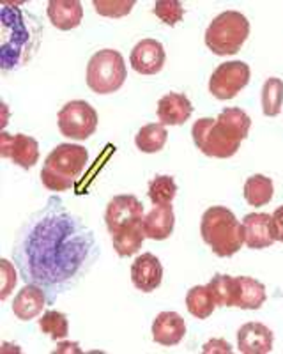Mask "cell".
<instances>
[{"mask_svg": "<svg viewBox=\"0 0 283 354\" xmlns=\"http://www.w3.org/2000/svg\"><path fill=\"white\" fill-rule=\"evenodd\" d=\"M12 257L25 282L39 286L55 298L92 266L97 257L96 239L61 201L50 198L20 230Z\"/></svg>", "mask_w": 283, "mask_h": 354, "instance_id": "obj_1", "label": "cell"}, {"mask_svg": "<svg viewBox=\"0 0 283 354\" xmlns=\"http://www.w3.org/2000/svg\"><path fill=\"white\" fill-rule=\"evenodd\" d=\"M2 69L17 68L23 64L34 55V52L39 46V27L34 21H28L23 17V12L17 8H9L4 4L2 8Z\"/></svg>", "mask_w": 283, "mask_h": 354, "instance_id": "obj_2", "label": "cell"}, {"mask_svg": "<svg viewBox=\"0 0 283 354\" xmlns=\"http://www.w3.org/2000/svg\"><path fill=\"white\" fill-rule=\"evenodd\" d=\"M200 234L213 254L222 259L235 255L244 245L243 227L235 214L223 205H213L204 213Z\"/></svg>", "mask_w": 283, "mask_h": 354, "instance_id": "obj_3", "label": "cell"}, {"mask_svg": "<svg viewBox=\"0 0 283 354\" xmlns=\"http://www.w3.org/2000/svg\"><path fill=\"white\" fill-rule=\"evenodd\" d=\"M89 161V151L78 144H61L48 154L41 170V183L50 192L75 188Z\"/></svg>", "mask_w": 283, "mask_h": 354, "instance_id": "obj_4", "label": "cell"}, {"mask_svg": "<svg viewBox=\"0 0 283 354\" xmlns=\"http://www.w3.org/2000/svg\"><path fill=\"white\" fill-rule=\"evenodd\" d=\"M250 36V21L239 11H225L211 21L206 30L207 48L215 55H234Z\"/></svg>", "mask_w": 283, "mask_h": 354, "instance_id": "obj_5", "label": "cell"}, {"mask_svg": "<svg viewBox=\"0 0 283 354\" xmlns=\"http://www.w3.org/2000/svg\"><path fill=\"white\" fill-rule=\"evenodd\" d=\"M128 78L124 57L117 50L105 48L94 53L87 64V85L96 94H113L124 85Z\"/></svg>", "mask_w": 283, "mask_h": 354, "instance_id": "obj_6", "label": "cell"}, {"mask_svg": "<svg viewBox=\"0 0 283 354\" xmlns=\"http://www.w3.org/2000/svg\"><path fill=\"white\" fill-rule=\"evenodd\" d=\"M59 129L66 138L71 140H87L96 133L97 112L87 101H69L57 115Z\"/></svg>", "mask_w": 283, "mask_h": 354, "instance_id": "obj_7", "label": "cell"}, {"mask_svg": "<svg viewBox=\"0 0 283 354\" xmlns=\"http://www.w3.org/2000/svg\"><path fill=\"white\" fill-rule=\"evenodd\" d=\"M250 66L241 61L223 62L209 78V93L216 100H232L250 84Z\"/></svg>", "mask_w": 283, "mask_h": 354, "instance_id": "obj_8", "label": "cell"}, {"mask_svg": "<svg viewBox=\"0 0 283 354\" xmlns=\"http://www.w3.org/2000/svg\"><path fill=\"white\" fill-rule=\"evenodd\" d=\"M191 137L200 153L209 158H219V160L234 156L241 145L223 137L222 131L216 128V119H211V117H204L195 122L191 128Z\"/></svg>", "mask_w": 283, "mask_h": 354, "instance_id": "obj_9", "label": "cell"}, {"mask_svg": "<svg viewBox=\"0 0 283 354\" xmlns=\"http://www.w3.org/2000/svg\"><path fill=\"white\" fill-rule=\"evenodd\" d=\"M144 204L135 195H117L108 202L105 211V223L110 234L117 232L144 220Z\"/></svg>", "mask_w": 283, "mask_h": 354, "instance_id": "obj_10", "label": "cell"}, {"mask_svg": "<svg viewBox=\"0 0 283 354\" xmlns=\"http://www.w3.org/2000/svg\"><path fill=\"white\" fill-rule=\"evenodd\" d=\"M244 245L251 250L269 248L276 243L273 216L266 213H250L241 221Z\"/></svg>", "mask_w": 283, "mask_h": 354, "instance_id": "obj_11", "label": "cell"}, {"mask_svg": "<svg viewBox=\"0 0 283 354\" xmlns=\"http://www.w3.org/2000/svg\"><path fill=\"white\" fill-rule=\"evenodd\" d=\"M166 53L163 44L156 39H142L131 50L130 64L140 75H156L163 69Z\"/></svg>", "mask_w": 283, "mask_h": 354, "instance_id": "obj_12", "label": "cell"}, {"mask_svg": "<svg viewBox=\"0 0 283 354\" xmlns=\"http://www.w3.org/2000/svg\"><path fill=\"white\" fill-rule=\"evenodd\" d=\"M163 266L153 254H142L131 264V282L142 292H153L162 286Z\"/></svg>", "mask_w": 283, "mask_h": 354, "instance_id": "obj_13", "label": "cell"}, {"mask_svg": "<svg viewBox=\"0 0 283 354\" xmlns=\"http://www.w3.org/2000/svg\"><path fill=\"white\" fill-rule=\"evenodd\" d=\"M275 335L262 322H246L237 331V349L244 354H267L273 351Z\"/></svg>", "mask_w": 283, "mask_h": 354, "instance_id": "obj_14", "label": "cell"}, {"mask_svg": "<svg viewBox=\"0 0 283 354\" xmlns=\"http://www.w3.org/2000/svg\"><path fill=\"white\" fill-rule=\"evenodd\" d=\"M184 335H186V324L177 312H162L156 315L153 322L154 342L159 346L172 347L181 344Z\"/></svg>", "mask_w": 283, "mask_h": 354, "instance_id": "obj_15", "label": "cell"}, {"mask_svg": "<svg viewBox=\"0 0 283 354\" xmlns=\"http://www.w3.org/2000/svg\"><path fill=\"white\" fill-rule=\"evenodd\" d=\"M193 113V105L188 96L179 93H168L158 101V119L163 126H181Z\"/></svg>", "mask_w": 283, "mask_h": 354, "instance_id": "obj_16", "label": "cell"}, {"mask_svg": "<svg viewBox=\"0 0 283 354\" xmlns=\"http://www.w3.org/2000/svg\"><path fill=\"white\" fill-rule=\"evenodd\" d=\"M174 225L175 214L170 204L154 205L142 220V229L146 238L154 239V241H163L170 238V234L174 232Z\"/></svg>", "mask_w": 283, "mask_h": 354, "instance_id": "obj_17", "label": "cell"}, {"mask_svg": "<svg viewBox=\"0 0 283 354\" xmlns=\"http://www.w3.org/2000/svg\"><path fill=\"white\" fill-rule=\"evenodd\" d=\"M46 305V292L39 286L27 283L12 301V314L20 321H30L43 312Z\"/></svg>", "mask_w": 283, "mask_h": 354, "instance_id": "obj_18", "label": "cell"}, {"mask_svg": "<svg viewBox=\"0 0 283 354\" xmlns=\"http://www.w3.org/2000/svg\"><path fill=\"white\" fill-rule=\"evenodd\" d=\"M266 287L250 277H234V306L243 310H259L266 303Z\"/></svg>", "mask_w": 283, "mask_h": 354, "instance_id": "obj_19", "label": "cell"}, {"mask_svg": "<svg viewBox=\"0 0 283 354\" xmlns=\"http://www.w3.org/2000/svg\"><path fill=\"white\" fill-rule=\"evenodd\" d=\"M46 15L53 27L59 30H71L81 24L84 8L78 0H50Z\"/></svg>", "mask_w": 283, "mask_h": 354, "instance_id": "obj_20", "label": "cell"}, {"mask_svg": "<svg viewBox=\"0 0 283 354\" xmlns=\"http://www.w3.org/2000/svg\"><path fill=\"white\" fill-rule=\"evenodd\" d=\"M250 126V115L241 109H225L216 117V128L222 131L223 137L235 144H241L248 137Z\"/></svg>", "mask_w": 283, "mask_h": 354, "instance_id": "obj_21", "label": "cell"}, {"mask_svg": "<svg viewBox=\"0 0 283 354\" xmlns=\"http://www.w3.org/2000/svg\"><path fill=\"white\" fill-rule=\"evenodd\" d=\"M9 160H11L14 165L21 167V169L25 170L32 169L37 163V160H39V144H37L32 137L23 135V133L12 135V145L11 153H9Z\"/></svg>", "mask_w": 283, "mask_h": 354, "instance_id": "obj_22", "label": "cell"}, {"mask_svg": "<svg viewBox=\"0 0 283 354\" xmlns=\"http://www.w3.org/2000/svg\"><path fill=\"white\" fill-rule=\"evenodd\" d=\"M146 239V234L142 229L140 223H133V225H128L124 229L117 230V232L112 234V243L113 250L119 257H131L142 248V243Z\"/></svg>", "mask_w": 283, "mask_h": 354, "instance_id": "obj_23", "label": "cell"}, {"mask_svg": "<svg viewBox=\"0 0 283 354\" xmlns=\"http://www.w3.org/2000/svg\"><path fill=\"white\" fill-rule=\"evenodd\" d=\"M166 138H168V131L163 124H146L144 128L138 129L137 137H135V145L137 149L142 153L154 154L159 153V151L165 147Z\"/></svg>", "mask_w": 283, "mask_h": 354, "instance_id": "obj_24", "label": "cell"}, {"mask_svg": "<svg viewBox=\"0 0 283 354\" xmlns=\"http://www.w3.org/2000/svg\"><path fill=\"white\" fill-rule=\"evenodd\" d=\"M273 192H275L273 181L262 174H255V176L248 177L244 183V198L253 207H262V205L269 204L273 198Z\"/></svg>", "mask_w": 283, "mask_h": 354, "instance_id": "obj_25", "label": "cell"}, {"mask_svg": "<svg viewBox=\"0 0 283 354\" xmlns=\"http://www.w3.org/2000/svg\"><path fill=\"white\" fill-rule=\"evenodd\" d=\"M186 308L193 317L207 319L213 315L216 303L207 286H195L186 294Z\"/></svg>", "mask_w": 283, "mask_h": 354, "instance_id": "obj_26", "label": "cell"}, {"mask_svg": "<svg viewBox=\"0 0 283 354\" xmlns=\"http://www.w3.org/2000/svg\"><path fill=\"white\" fill-rule=\"evenodd\" d=\"M283 105V82L280 78H267L262 87V112L266 117H276Z\"/></svg>", "mask_w": 283, "mask_h": 354, "instance_id": "obj_27", "label": "cell"}, {"mask_svg": "<svg viewBox=\"0 0 283 354\" xmlns=\"http://www.w3.org/2000/svg\"><path fill=\"white\" fill-rule=\"evenodd\" d=\"M149 195L150 202L154 205H163V204H172V201L177 195V185H175L174 177L172 176H158L154 177L153 181L149 183Z\"/></svg>", "mask_w": 283, "mask_h": 354, "instance_id": "obj_28", "label": "cell"}, {"mask_svg": "<svg viewBox=\"0 0 283 354\" xmlns=\"http://www.w3.org/2000/svg\"><path fill=\"white\" fill-rule=\"evenodd\" d=\"M211 296L216 306H234V277L228 274H215L207 283Z\"/></svg>", "mask_w": 283, "mask_h": 354, "instance_id": "obj_29", "label": "cell"}, {"mask_svg": "<svg viewBox=\"0 0 283 354\" xmlns=\"http://www.w3.org/2000/svg\"><path fill=\"white\" fill-rule=\"evenodd\" d=\"M39 330L48 335L52 340H62L69 333L68 317L57 310H46L39 319Z\"/></svg>", "mask_w": 283, "mask_h": 354, "instance_id": "obj_30", "label": "cell"}, {"mask_svg": "<svg viewBox=\"0 0 283 354\" xmlns=\"http://www.w3.org/2000/svg\"><path fill=\"white\" fill-rule=\"evenodd\" d=\"M92 6L99 17L122 18L135 8V0H94Z\"/></svg>", "mask_w": 283, "mask_h": 354, "instance_id": "obj_31", "label": "cell"}, {"mask_svg": "<svg viewBox=\"0 0 283 354\" xmlns=\"http://www.w3.org/2000/svg\"><path fill=\"white\" fill-rule=\"evenodd\" d=\"M153 12L163 21V24L174 27V25H177L179 21L182 20V17H184V8H182V4L177 2V0H158V2L154 4Z\"/></svg>", "mask_w": 283, "mask_h": 354, "instance_id": "obj_32", "label": "cell"}, {"mask_svg": "<svg viewBox=\"0 0 283 354\" xmlns=\"http://www.w3.org/2000/svg\"><path fill=\"white\" fill-rule=\"evenodd\" d=\"M0 268H2V277H4L0 299L6 301L9 294L12 292V289H14V286H17L18 278H17V271H14V266H12L8 259H2V261H0Z\"/></svg>", "mask_w": 283, "mask_h": 354, "instance_id": "obj_33", "label": "cell"}, {"mask_svg": "<svg viewBox=\"0 0 283 354\" xmlns=\"http://www.w3.org/2000/svg\"><path fill=\"white\" fill-rule=\"evenodd\" d=\"M202 351L206 354L209 353H223V354H228L232 353V346L228 342H225L223 338H213V340H209L207 344H204Z\"/></svg>", "mask_w": 283, "mask_h": 354, "instance_id": "obj_34", "label": "cell"}, {"mask_svg": "<svg viewBox=\"0 0 283 354\" xmlns=\"http://www.w3.org/2000/svg\"><path fill=\"white\" fill-rule=\"evenodd\" d=\"M273 225H275L276 241L283 243V205H280L278 209L273 213Z\"/></svg>", "mask_w": 283, "mask_h": 354, "instance_id": "obj_35", "label": "cell"}, {"mask_svg": "<svg viewBox=\"0 0 283 354\" xmlns=\"http://www.w3.org/2000/svg\"><path fill=\"white\" fill-rule=\"evenodd\" d=\"M11 145H12V135H9V133H6V131L0 133V156L8 158L9 160Z\"/></svg>", "mask_w": 283, "mask_h": 354, "instance_id": "obj_36", "label": "cell"}, {"mask_svg": "<svg viewBox=\"0 0 283 354\" xmlns=\"http://www.w3.org/2000/svg\"><path fill=\"white\" fill-rule=\"evenodd\" d=\"M55 353H81V349L78 347V344L64 342V344H61V346H57Z\"/></svg>", "mask_w": 283, "mask_h": 354, "instance_id": "obj_37", "label": "cell"}]
</instances>
